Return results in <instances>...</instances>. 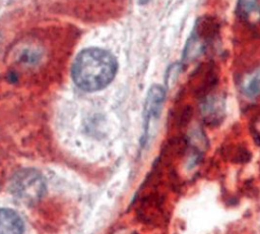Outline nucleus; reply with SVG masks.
I'll return each mask as SVG.
<instances>
[{
    "instance_id": "1",
    "label": "nucleus",
    "mask_w": 260,
    "mask_h": 234,
    "mask_svg": "<svg viewBox=\"0 0 260 234\" xmlns=\"http://www.w3.org/2000/svg\"><path fill=\"white\" fill-rule=\"evenodd\" d=\"M118 69L116 58L101 48L82 50L75 58L71 75L75 84L85 92L106 87L115 77Z\"/></svg>"
},
{
    "instance_id": "2",
    "label": "nucleus",
    "mask_w": 260,
    "mask_h": 234,
    "mask_svg": "<svg viewBox=\"0 0 260 234\" xmlns=\"http://www.w3.org/2000/svg\"><path fill=\"white\" fill-rule=\"evenodd\" d=\"M10 191L19 200L34 203L45 194L46 183L39 172L25 169L17 172L11 178Z\"/></svg>"
},
{
    "instance_id": "3",
    "label": "nucleus",
    "mask_w": 260,
    "mask_h": 234,
    "mask_svg": "<svg viewBox=\"0 0 260 234\" xmlns=\"http://www.w3.org/2000/svg\"><path fill=\"white\" fill-rule=\"evenodd\" d=\"M166 97V91L161 85H152L147 94L144 106V131L145 136L148 135L149 128L159 117L162 104Z\"/></svg>"
},
{
    "instance_id": "4",
    "label": "nucleus",
    "mask_w": 260,
    "mask_h": 234,
    "mask_svg": "<svg viewBox=\"0 0 260 234\" xmlns=\"http://www.w3.org/2000/svg\"><path fill=\"white\" fill-rule=\"evenodd\" d=\"M20 216L13 210L0 209V234H23Z\"/></svg>"
},
{
    "instance_id": "5",
    "label": "nucleus",
    "mask_w": 260,
    "mask_h": 234,
    "mask_svg": "<svg viewBox=\"0 0 260 234\" xmlns=\"http://www.w3.org/2000/svg\"><path fill=\"white\" fill-rule=\"evenodd\" d=\"M224 112V103L217 96H211L204 100L201 105V113L208 122L219 121Z\"/></svg>"
},
{
    "instance_id": "6",
    "label": "nucleus",
    "mask_w": 260,
    "mask_h": 234,
    "mask_svg": "<svg viewBox=\"0 0 260 234\" xmlns=\"http://www.w3.org/2000/svg\"><path fill=\"white\" fill-rule=\"evenodd\" d=\"M241 91L248 99H255L260 95V67L254 69L243 78Z\"/></svg>"
},
{
    "instance_id": "7",
    "label": "nucleus",
    "mask_w": 260,
    "mask_h": 234,
    "mask_svg": "<svg viewBox=\"0 0 260 234\" xmlns=\"http://www.w3.org/2000/svg\"><path fill=\"white\" fill-rule=\"evenodd\" d=\"M237 12L247 21H258L260 19V2L259 0H238Z\"/></svg>"
},
{
    "instance_id": "8",
    "label": "nucleus",
    "mask_w": 260,
    "mask_h": 234,
    "mask_svg": "<svg viewBox=\"0 0 260 234\" xmlns=\"http://www.w3.org/2000/svg\"><path fill=\"white\" fill-rule=\"evenodd\" d=\"M204 45L205 42L201 38H199L195 33H193L192 36L186 42V46L183 52V60L185 62H190L198 58L204 51Z\"/></svg>"
},
{
    "instance_id": "9",
    "label": "nucleus",
    "mask_w": 260,
    "mask_h": 234,
    "mask_svg": "<svg viewBox=\"0 0 260 234\" xmlns=\"http://www.w3.org/2000/svg\"><path fill=\"white\" fill-rule=\"evenodd\" d=\"M181 67V63H174L168 68L166 75V82L168 85H172L176 81L177 77L180 74Z\"/></svg>"
},
{
    "instance_id": "10",
    "label": "nucleus",
    "mask_w": 260,
    "mask_h": 234,
    "mask_svg": "<svg viewBox=\"0 0 260 234\" xmlns=\"http://www.w3.org/2000/svg\"><path fill=\"white\" fill-rule=\"evenodd\" d=\"M149 1H150V0H138L139 4H141V5H145V4H147Z\"/></svg>"
}]
</instances>
